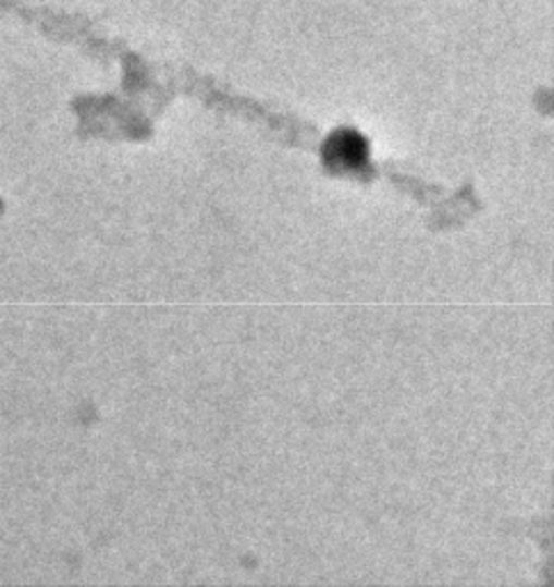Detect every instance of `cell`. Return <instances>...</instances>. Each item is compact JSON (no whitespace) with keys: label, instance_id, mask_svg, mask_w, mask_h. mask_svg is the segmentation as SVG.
I'll return each mask as SVG.
<instances>
[{"label":"cell","instance_id":"cell-1","mask_svg":"<svg viewBox=\"0 0 554 587\" xmlns=\"http://www.w3.org/2000/svg\"><path fill=\"white\" fill-rule=\"evenodd\" d=\"M369 147L358 132H337L325 140L323 159L332 170H360L367 163Z\"/></svg>","mask_w":554,"mask_h":587}]
</instances>
